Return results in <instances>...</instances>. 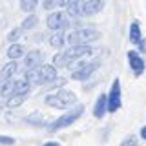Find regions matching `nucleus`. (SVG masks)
<instances>
[{
	"mask_svg": "<svg viewBox=\"0 0 146 146\" xmlns=\"http://www.w3.org/2000/svg\"><path fill=\"white\" fill-rule=\"evenodd\" d=\"M36 22H38V18H36L35 15H29L24 22H22V29H31V27L36 26Z\"/></svg>",
	"mask_w": 146,
	"mask_h": 146,
	"instance_id": "23",
	"label": "nucleus"
},
{
	"mask_svg": "<svg viewBox=\"0 0 146 146\" xmlns=\"http://www.w3.org/2000/svg\"><path fill=\"white\" fill-rule=\"evenodd\" d=\"M64 26L66 24H64V17H62L60 11H55L48 17V27L49 29H58V27H64Z\"/></svg>",
	"mask_w": 146,
	"mask_h": 146,
	"instance_id": "12",
	"label": "nucleus"
},
{
	"mask_svg": "<svg viewBox=\"0 0 146 146\" xmlns=\"http://www.w3.org/2000/svg\"><path fill=\"white\" fill-rule=\"evenodd\" d=\"M40 62H42V53L40 51H29L24 58V66L27 70H33V68L40 66Z\"/></svg>",
	"mask_w": 146,
	"mask_h": 146,
	"instance_id": "10",
	"label": "nucleus"
},
{
	"mask_svg": "<svg viewBox=\"0 0 146 146\" xmlns=\"http://www.w3.org/2000/svg\"><path fill=\"white\" fill-rule=\"evenodd\" d=\"M100 38V33L93 27H82V29L71 31L68 35V42L71 46H88V42H95Z\"/></svg>",
	"mask_w": 146,
	"mask_h": 146,
	"instance_id": "3",
	"label": "nucleus"
},
{
	"mask_svg": "<svg viewBox=\"0 0 146 146\" xmlns=\"http://www.w3.org/2000/svg\"><path fill=\"white\" fill-rule=\"evenodd\" d=\"M75 93L71 91H66V90H60V91H55V93L48 95L46 97V104L51 108H58V110H64V108H70L75 104Z\"/></svg>",
	"mask_w": 146,
	"mask_h": 146,
	"instance_id": "4",
	"label": "nucleus"
},
{
	"mask_svg": "<svg viewBox=\"0 0 146 146\" xmlns=\"http://www.w3.org/2000/svg\"><path fill=\"white\" fill-rule=\"evenodd\" d=\"M0 144H15V139L13 137H7V135H0Z\"/></svg>",
	"mask_w": 146,
	"mask_h": 146,
	"instance_id": "25",
	"label": "nucleus"
},
{
	"mask_svg": "<svg viewBox=\"0 0 146 146\" xmlns=\"http://www.w3.org/2000/svg\"><path fill=\"white\" fill-rule=\"evenodd\" d=\"M141 135H143L144 139H146V128H143V130H141Z\"/></svg>",
	"mask_w": 146,
	"mask_h": 146,
	"instance_id": "29",
	"label": "nucleus"
},
{
	"mask_svg": "<svg viewBox=\"0 0 146 146\" xmlns=\"http://www.w3.org/2000/svg\"><path fill=\"white\" fill-rule=\"evenodd\" d=\"M24 100H26V95H11L9 100H7V106L9 108H17V106H20Z\"/></svg>",
	"mask_w": 146,
	"mask_h": 146,
	"instance_id": "20",
	"label": "nucleus"
},
{
	"mask_svg": "<svg viewBox=\"0 0 146 146\" xmlns=\"http://www.w3.org/2000/svg\"><path fill=\"white\" fill-rule=\"evenodd\" d=\"M13 88H15V80H13V79L4 80L2 86H0V93H2V97H11V95H13Z\"/></svg>",
	"mask_w": 146,
	"mask_h": 146,
	"instance_id": "17",
	"label": "nucleus"
},
{
	"mask_svg": "<svg viewBox=\"0 0 146 146\" xmlns=\"http://www.w3.org/2000/svg\"><path fill=\"white\" fill-rule=\"evenodd\" d=\"M130 40L131 42H135V44H139L141 40V26H139V22L133 20L131 22V26H130Z\"/></svg>",
	"mask_w": 146,
	"mask_h": 146,
	"instance_id": "15",
	"label": "nucleus"
},
{
	"mask_svg": "<svg viewBox=\"0 0 146 146\" xmlns=\"http://www.w3.org/2000/svg\"><path fill=\"white\" fill-rule=\"evenodd\" d=\"M121 146H137L135 137H128V139H124V141L121 143Z\"/></svg>",
	"mask_w": 146,
	"mask_h": 146,
	"instance_id": "26",
	"label": "nucleus"
},
{
	"mask_svg": "<svg viewBox=\"0 0 146 146\" xmlns=\"http://www.w3.org/2000/svg\"><path fill=\"white\" fill-rule=\"evenodd\" d=\"M20 7H22V11H26V13L35 11V7H36V0H20Z\"/></svg>",
	"mask_w": 146,
	"mask_h": 146,
	"instance_id": "22",
	"label": "nucleus"
},
{
	"mask_svg": "<svg viewBox=\"0 0 146 146\" xmlns=\"http://www.w3.org/2000/svg\"><path fill=\"white\" fill-rule=\"evenodd\" d=\"M99 64H100V60L99 58H95V60H91V62H86V64H82V66H79L75 71L71 73V77L75 80H86L88 77L93 73L95 70L99 68Z\"/></svg>",
	"mask_w": 146,
	"mask_h": 146,
	"instance_id": "6",
	"label": "nucleus"
},
{
	"mask_svg": "<svg viewBox=\"0 0 146 146\" xmlns=\"http://www.w3.org/2000/svg\"><path fill=\"white\" fill-rule=\"evenodd\" d=\"M17 70H18V66H17V62H9V64H6L4 66V70H2V73H0V80H9V79H13V75L17 73Z\"/></svg>",
	"mask_w": 146,
	"mask_h": 146,
	"instance_id": "13",
	"label": "nucleus"
},
{
	"mask_svg": "<svg viewBox=\"0 0 146 146\" xmlns=\"http://www.w3.org/2000/svg\"><path fill=\"white\" fill-rule=\"evenodd\" d=\"M119 108H121V82H119V79H115L111 84V91L108 95V111L113 113Z\"/></svg>",
	"mask_w": 146,
	"mask_h": 146,
	"instance_id": "7",
	"label": "nucleus"
},
{
	"mask_svg": "<svg viewBox=\"0 0 146 146\" xmlns=\"http://www.w3.org/2000/svg\"><path fill=\"white\" fill-rule=\"evenodd\" d=\"M106 110H108V95H99V99H97V102H95V108H93V115L100 119L106 113Z\"/></svg>",
	"mask_w": 146,
	"mask_h": 146,
	"instance_id": "11",
	"label": "nucleus"
},
{
	"mask_svg": "<svg viewBox=\"0 0 146 146\" xmlns=\"http://www.w3.org/2000/svg\"><path fill=\"white\" fill-rule=\"evenodd\" d=\"M86 55H91L90 46H71V48L66 49L64 53L57 55V57L53 58V64L58 66V68H62V66H68V64L73 62V60H79V58L86 57Z\"/></svg>",
	"mask_w": 146,
	"mask_h": 146,
	"instance_id": "2",
	"label": "nucleus"
},
{
	"mask_svg": "<svg viewBox=\"0 0 146 146\" xmlns=\"http://www.w3.org/2000/svg\"><path fill=\"white\" fill-rule=\"evenodd\" d=\"M82 9V0H73V2L68 4V15L70 17H79Z\"/></svg>",
	"mask_w": 146,
	"mask_h": 146,
	"instance_id": "18",
	"label": "nucleus"
},
{
	"mask_svg": "<svg viewBox=\"0 0 146 146\" xmlns=\"http://www.w3.org/2000/svg\"><path fill=\"white\" fill-rule=\"evenodd\" d=\"M44 146H58V143H55V141H51V143H46Z\"/></svg>",
	"mask_w": 146,
	"mask_h": 146,
	"instance_id": "28",
	"label": "nucleus"
},
{
	"mask_svg": "<svg viewBox=\"0 0 146 146\" xmlns=\"http://www.w3.org/2000/svg\"><path fill=\"white\" fill-rule=\"evenodd\" d=\"M49 44L53 46V48H60V46L64 44V35L62 31H58V33H55L51 38H49Z\"/></svg>",
	"mask_w": 146,
	"mask_h": 146,
	"instance_id": "21",
	"label": "nucleus"
},
{
	"mask_svg": "<svg viewBox=\"0 0 146 146\" xmlns=\"http://www.w3.org/2000/svg\"><path fill=\"white\" fill-rule=\"evenodd\" d=\"M26 121L29 122V124H36V126H44L46 124V119H42V115H40L38 111L31 113L29 117H26Z\"/></svg>",
	"mask_w": 146,
	"mask_h": 146,
	"instance_id": "19",
	"label": "nucleus"
},
{
	"mask_svg": "<svg viewBox=\"0 0 146 146\" xmlns=\"http://www.w3.org/2000/svg\"><path fill=\"white\" fill-rule=\"evenodd\" d=\"M29 91V82L26 79L22 80H15V88H13V95H26Z\"/></svg>",
	"mask_w": 146,
	"mask_h": 146,
	"instance_id": "16",
	"label": "nucleus"
},
{
	"mask_svg": "<svg viewBox=\"0 0 146 146\" xmlns=\"http://www.w3.org/2000/svg\"><path fill=\"white\" fill-rule=\"evenodd\" d=\"M24 55H26V49H24L22 44H13L11 48L7 49V57L11 58V60H17V58L24 57Z\"/></svg>",
	"mask_w": 146,
	"mask_h": 146,
	"instance_id": "14",
	"label": "nucleus"
},
{
	"mask_svg": "<svg viewBox=\"0 0 146 146\" xmlns=\"http://www.w3.org/2000/svg\"><path fill=\"white\" fill-rule=\"evenodd\" d=\"M44 9H51V7H55L57 6V0H44Z\"/></svg>",
	"mask_w": 146,
	"mask_h": 146,
	"instance_id": "27",
	"label": "nucleus"
},
{
	"mask_svg": "<svg viewBox=\"0 0 146 146\" xmlns=\"http://www.w3.org/2000/svg\"><path fill=\"white\" fill-rule=\"evenodd\" d=\"M20 33H22V27H17V29H13L11 33H9V40H11V42H15L18 36H20Z\"/></svg>",
	"mask_w": 146,
	"mask_h": 146,
	"instance_id": "24",
	"label": "nucleus"
},
{
	"mask_svg": "<svg viewBox=\"0 0 146 146\" xmlns=\"http://www.w3.org/2000/svg\"><path fill=\"white\" fill-rule=\"evenodd\" d=\"M57 79V70L55 66H49V64H40V66L33 68V70H27L26 73V80L27 82H35V84H48Z\"/></svg>",
	"mask_w": 146,
	"mask_h": 146,
	"instance_id": "1",
	"label": "nucleus"
},
{
	"mask_svg": "<svg viewBox=\"0 0 146 146\" xmlns=\"http://www.w3.org/2000/svg\"><path fill=\"white\" fill-rule=\"evenodd\" d=\"M102 7H104V0H86V2H82L80 15H95V13L102 11Z\"/></svg>",
	"mask_w": 146,
	"mask_h": 146,
	"instance_id": "8",
	"label": "nucleus"
},
{
	"mask_svg": "<svg viewBox=\"0 0 146 146\" xmlns=\"http://www.w3.org/2000/svg\"><path fill=\"white\" fill-rule=\"evenodd\" d=\"M128 62H130V66H131V70H133L135 75H141V73L144 71V60L141 58V55L137 51L128 53Z\"/></svg>",
	"mask_w": 146,
	"mask_h": 146,
	"instance_id": "9",
	"label": "nucleus"
},
{
	"mask_svg": "<svg viewBox=\"0 0 146 146\" xmlns=\"http://www.w3.org/2000/svg\"><path fill=\"white\" fill-rule=\"evenodd\" d=\"M82 111H84V106H82V104H79V106L73 110V111L64 113L60 119H57L55 122H51V124L48 126V130H49V131H57V130H60V128H66V126L73 124V122H75L77 119L82 115Z\"/></svg>",
	"mask_w": 146,
	"mask_h": 146,
	"instance_id": "5",
	"label": "nucleus"
}]
</instances>
